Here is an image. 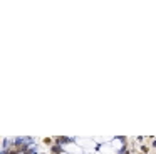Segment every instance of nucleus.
Segmentation results:
<instances>
[{
  "mask_svg": "<svg viewBox=\"0 0 156 154\" xmlns=\"http://www.w3.org/2000/svg\"><path fill=\"white\" fill-rule=\"evenodd\" d=\"M76 144H81V146H86V147H94V142L89 139H77Z\"/></svg>",
  "mask_w": 156,
  "mask_h": 154,
  "instance_id": "3",
  "label": "nucleus"
},
{
  "mask_svg": "<svg viewBox=\"0 0 156 154\" xmlns=\"http://www.w3.org/2000/svg\"><path fill=\"white\" fill-rule=\"evenodd\" d=\"M101 154H116V149H112L109 144H102L101 146Z\"/></svg>",
  "mask_w": 156,
  "mask_h": 154,
  "instance_id": "1",
  "label": "nucleus"
},
{
  "mask_svg": "<svg viewBox=\"0 0 156 154\" xmlns=\"http://www.w3.org/2000/svg\"><path fill=\"white\" fill-rule=\"evenodd\" d=\"M66 151H69V152H74V154H81V149H79L77 144H69V146H66Z\"/></svg>",
  "mask_w": 156,
  "mask_h": 154,
  "instance_id": "2",
  "label": "nucleus"
},
{
  "mask_svg": "<svg viewBox=\"0 0 156 154\" xmlns=\"http://www.w3.org/2000/svg\"><path fill=\"white\" fill-rule=\"evenodd\" d=\"M112 146L114 147H122V142L119 139H116V141H112Z\"/></svg>",
  "mask_w": 156,
  "mask_h": 154,
  "instance_id": "4",
  "label": "nucleus"
}]
</instances>
